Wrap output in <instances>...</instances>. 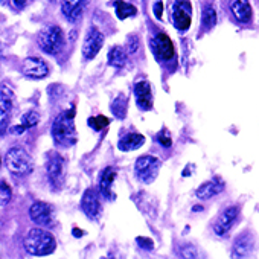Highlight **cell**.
<instances>
[{"instance_id": "cell-23", "label": "cell", "mask_w": 259, "mask_h": 259, "mask_svg": "<svg viewBox=\"0 0 259 259\" xmlns=\"http://www.w3.org/2000/svg\"><path fill=\"white\" fill-rule=\"evenodd\" d=\"M114 10H116V16H117L119 20H125L128 17H135L138 14L136 7L123 2V0H117V2L114 4Z\"/></svg>"}, {"instance_id": "cell-16", "label": "cell", "mask_w": 259, "mask_h": 259, "mask_svg": "<svg viewBox=\"0 0 259 259\" xmlns=\"http://www.w3.org/2000/svg\"><path fill=\"white\" fill-rule=\"evenodd\" d=\"M223 189H224V182H223L220 177H215L213 180H209V182L203 183V185L197 189L195 195H197V198H200V200H209V198L218 195L220 192H223Z\"/></svg>"}, {"instance_id": "cell-21", "label": "cell", "mask_w": 259, "mask_h": 259, "mask_svg": "<svg viewBox=\"0 0 259 259\" xmlns=\"http://www.w3.org/2000/svg\"><path fill=\"white\" fill-rule=\"evenodd\" d=\"M13 101H14L13 92L7 85H2V128H5L8 123L10 113L13 108Z\"/></svg>"}, {"instance_id": "cell-3", "label": "cell", "mask_w": 259, "mask_h": 259, "mask_svg": "<svg viewBox=\"0 0 259 259\" xmlns=\"http://www.w3.org/2000/svg\"><path fill=\"white\" fill-rule=\"evenodd\" d=\"M7 168L19 176H26L32 171V159L22 147H13L5 156Z\"/></svg>"}, {"instance_id": "cell-29", "label": "cell", "mask_w": 259, "mask_h": 259, "mask_svg": "<svg viewBox=\"0 0 259 259\" xmlns=\"http://www.w3.org/2000/svg\"><path fill=\"white\" fill-rule=\"evenodd\" d=\"M139 49V38L138 35H130L126 38V52L128 54H136Z\"/></svg>"}, {"instance_id": "cell-22", "label": "cell", "mask_w": 259, "mask_h": 259, "mask_svg": "<svg viewBox=\"0 0 259 259\" xmlns=\"http://www.w3.org/2000/svg\"><path fill=\"white\" fill-rule=\"evenodd\" d=\"M126 54L128 52L123 51V48H120V46L111 48L108 52V64L113 67H117V69L123 67L126 64Z\"/></svg>"}, {"instance_id": "cell-1", "label": "cell", "mask_w": 259, "mask_h": 259, "mask_svg": "<svg viewBox=\"0 0 259 259\" xmlns=\"http://www.w3.org/2000/svg\"><path fill=\"white\" fill-rule=\"evenodd\" d=\"M75 107H72L67 111H63L58 114L52 125V138L58 145L63 147H70L76 144V128H75Z\"/></svg>"}, {"instance_id": "cell-25", "label": "cell", "mask_w": 259, "mask_h": 259, "mask_svg": "<svg viewBox=\"0 0 259 259\" xmlns=\"http://www.w3.org/2000/svg\"><path fill=\"white\" fill-rule=\"evenodd\" d=\"M217 23V11L212 5H206L203 10V25L206 29L213 28Z\"/></svg>"}, {"instance_id": "cell-19", "label": "cell", "mask_w": 259, "mask_h": 259, "mask_svg": "<svg viewBox=\"0 0 259 259\" xmlns=\"http://www.w3.org/2000/svg\"><path fill=\"white\" fill-rule=\"evenodd\" d=\"M253 250V238L248 233H242L233 244V251L232 256L233 257H245L250 254V251Z\"/></svg>"}, {"instance_id": "cell-9", "label": "cell", "mask_w": 259, "mask_h": 259, "mask_svg": "<svg viewBox=\"0 0 259 259\" xmlns=\"http://www.w3.org/2000/svg\"><path fill=\"white\" fill-rule=\"evenodd\" d=\"M46 169H48V177H49V182L52 183V186L63 185V182H64V159L60 154L54 153L49 156Z\"/></svg>"}, {"instance_id": "cell-2", "label": "cell", "mask_w": 259, "mask_h": 259, "mask_svg": "<svg viewBox=\"0 0 259 259\" xmlns=\"http://www.w3.org/2000/svg\"><path fill=\"white\" fill-rule=\"evenodd\" d=\"M57 247L55 238L52 233L43 229H32L25 236V248L28 253L35 256H46L51 254Z\"/></svg>"}, {"instance_id": "cell-12", "label": "cell", "mask_w": 259, "mask_h": 259, "mask_svg": "<svg viewBox=\"0 0 259 259\" xmlns=\"http://www.w3.org/2000/svg\"><path fill=\"white\" fill-rule=\"evenodd\" d=\"M238 213H239V209H238L236 206L227 207V209L218 217V220L215 221V224H213V232H215L217 235H220V236L226 235V233L232 229V226L235 224V221H236V218H238Z\"/></svg>"}, {"instance_id": "cell-6", "label": "cell", "mask_w": 259, "mask_h": 259, "mask_svg": "<svg viewBox=\"0 0 259 259\" xmlns=\"http://www.w3.org/2000/svg\"><path fill=\"white\" fill-rule=\"evenodd\" d=\"M172 20H174V26L179 31L185 32L189 29L191 22H192V7L188 0H177L174 4Z\"/></svg>"}, {"instance_id": "cell-24", "label": "cell", "mask_w": 259, "mask_h": 259, "mask_svg": "<svg viewBox=\"0 0 259 259\" xmlns=\"http://www.w3.org/2000/svg\"><path fill=\"white\" fill-rule=\"evenodd\" d=\"M126 108H128V99H126V96L122 95V93L117 95L116 99H114L113 104H111V111H113V114L117 116L119 119H123L125 114H126Z\"/></svg>"}, {"instance_id": "cell-15", "label": "cell", "mask_w": 259, "mask_h": 259, "mask_svg": "<svg viewBox=\"0 0 259 259\" xmlns=\"http://www.w3.org/2000/svg\"><path fill=\"white\" fill-rule=\"evenodd\" d=\"M116 169L113 166H107L102 174H101V180H99V192L105 200H114V194H113V182L116 180Z\"/></svg>"}, {"instance_id": "cell-8", "label": "cell", "mask_w": 259, "mask_h": 259, "mask_svg": "<svg viewBox=\"0 0 259 259\" xmlns=\"http://www.w3.org/2000/svg\"><path fill=\"white\" fill-rule=\"evenodd\" d=\"M31 220L43 227H51L54 226V207L48 203L37 201L31 206L29 209Z\"/></svg>"}, {"instance_id": "cell-20", "label": "cell", "mask_w": 259, "mask_h": 259, "mask_svg": "<svg viewBox=\"0 0 259 259\" xmlns=\"http://www.w3.org/2000/svg\"><path fill=\"white\" fill-rule=\"evenodd\" d=\"M145 144V138L142 135H138V133H130L126 136H123L119 144H117V148L120 151H133V150H138L141 148L142 145Z\"/></svg>"}, {"instance_id": "cell-32", "label": "cell", "mask_w": 259, "mask_h": 259, "mask_svg": "<svg viewBox=\"0 0 259 259\" xmlns=\"http://www.w3.org/2000/svg\"><path fill=\"white\" fill-rule=\"evenodd\" d=\"M154 11H156V17H157V19H162V11H163V4L160 2V0H159V2L156 4V10H154Z\"/></svg>"}, {"instance_id": "cell-31", "label": "cell", "mask_w": 259, "mask_h": 259, "mask_svg": "<svg viewBox=\"0 0 259 259\" xmlns=\"http://www.w3.org/2000/svg\"><path fill=\"white\" fill-rule=\"evenodd\" d=\"M0 191H2V206H5L11 200V191H10V188H8V185L5 182H2V189H0Z\"/></svg>"}, {"instance_id": "cell-5", "label": "cell", "mask_w": 259, "mask_h": 259, "mask_svg": "<svg viewBox=\"0 0 259 259\" xmlns=\"http://www.w3.org/2000/svg\"><path fill=\"white\" fill-rule=\"evenodd\" d=\"M160 168V160L154 156H142L136 160L135 165V172L138 176L139 180L145 182V183H151Z\"/></svg>"}, {"instance_id": "cell-13", "label": "cell", "mask_w": 259, "mask_h": 259, "mask_svg": "<svg viewBox=\"0 0 259 259\" xmlns=\"http://www.w3.org/2000/svg\"><path fill=\"white\" fill-rule=\"evenodd\" d=\"M81 209L89 220H96L101 213V204L93 189H87L81 198Z\"/></svg>"}, {"instance_id": "cell-10", "label": "cell", "mask_w": 259, "mask_h": 259, "mask_svg": "<svg viewBox=\"0 0 259 259\" xmlns=\"http://www.w3.org/2000/svg\"><path fill=\"white\" fill-rule=\"evenodd\" d=\"M23 73L32 79H41L49 75V66L43 58L31 57L23 63Z\"/></svg>"}, {"instance_id": "cell-28", "label": "cell", "mask_w": 259, "mask_h": 259, "mask_svg": "<svg viewBox=\"0 0 259 259\" xmlns=\"http://www.w3.org/2000/svg\"><path fill=\"white\" fill-rule=\"evenodd\" d=\"M157 141L160 142V145H163L165 148H169L172 145V138H171V133L168 132L166 128H163L162 132L157 135Z\"/></svg>"}, {"instance_id": "cell-26", "label": "cell", "mask_w": 259, "mask_h": 259, "mask_svg": "<svg viewBox=\"0 0 259 259\" xmlns=\"http://www.w3.org/2000/svg\"><path fill=\"white\" fill-rule=\"evenodd\" d=\"M110 123V119L105 116H93L89 119V125L95 130V132H101L107 125Z\"/></svg>"}, {"instance_id": "cell-14", "label": "cell", "mask_w": 259, "mask_h": 259, "mask_svg": "<svg viewBox=\"0 0 259 259\" xmlns=\"http://www.w3.org/2000/svg\"><path fill=\"white\" fill-rule=\"evenodd\" d=\"M135 95H136V102L141 110H151L153 108V90L151 84L148 81H139L135 85Z\"/></svg>"}, {"instance_id": "cell-18", "label": "cell", "mask_w": 259, "mask_h": 259, "mask_svg": "<svg viewBox=\"0 0 259 259\" xmlns=\"http://www.w3.org/2000/svg\"><path fill=\"white\" fill-rule=\"evenodd\" d=\"M85 0H63L61 11L69 22H76L84 10Z\"/></svg>"}, {"instance_id": "cell-11", "label": "cell", "mask_w": 259, "mask_h": 259, "mask_svg": "<svg viewBox=\"0 0 259 259\" xmlns=\"http://www.w3.org/2000/svg\"><path fill=\"white\" fill-rule=\"evenodd\" d=\"M104 45V35L96 29V28H92V31L89 32L84 45H82V55L85 60H92L98 55V52L101 51Z\"/></svg>"}, {"instance_id": "cell-17", "label": "cell", "mask_w": 259, "mask_h": 259, "mask_svg": "<svg viewBox=\"0 0 259 259\" xmlns=\"http://www.w3.org/2000/svg\"><path fill=\"white\" fill-rule=\"evenodd\" d=\"M230 11L233 17L241 23H248L251 19V7L248 4V0H232Z\"/></svg>"}, {"instance_id": "cell-7", "label": "cell", "mask_w": 259, "mask_h": 259, "mask_svg": "<svg viewBox=\"0 0 259 259\" xmlns=\"http://www.w3.org/2000/svg\"><path fill=\"white\" fill-rule=\"evenodd\" d=\"M151 49L159 61H169L171 58H174V54H176L171 38L163 32L157 34L151 40Z\"/></svg>"}, {"instance_id": "cell-33", "label": "cell", "mask_w": 259, "mask_h": 259, "mask_svg": "<svg viewBox=\"0 0 259 259\" xmlns=\"http://www.w3.org/2000/svg\"><path fill=\"white\" fill-rule=\"evenodd\" d=\"M14 5H16L17 8H23V7L26 5V0H14Z\"/></svg>"}, {"instance_id": "cell-30", "label": "cell", "mask_w": 259, "mask_h": 259, "mask_svg": "<svg viewBox=\"0 0 259 259\" xmlns=\"http://www.w3.org/2000/svg\"><path fill=\"white\" fill-rule=\"evenodd\" d=\"M136 242L141 248L144 250H153L154 248V242L151 238H147V236H138L136 238Z\"/></svg>"}, {"instance_id": "cell-27", "label": "cell", "mask_w": 259, "mask_h": 259, "mask_svg": "<svg viewBox=\"0 0 259 259\" xmlns=\"http://www.w3.org/2000/svg\"><path fill=\"white\" fill-rule=\"evenodd\" d=\"M38 120H40V114L35 111V110H32V111H28L25 116H23V120H22V125L28 130V128H34L37 123H38Z\"/></svg>"}, {"instance_id": "cell-4", "label": "cell", "mask_w": 259, "mask_h": 259, "mask_svg": "<svg viewBox=\"0 0 259 259\" xmlns=\"http://www.w3.org/2000/svg\"><path fill=\"white\" fill-rule=\"evenodd\" d=\"M38 46L49 55L58 54L64 46V34L60 26H48L38 34Z\"/></svg>"}]
</instances>
